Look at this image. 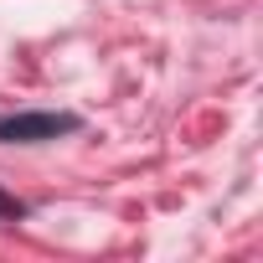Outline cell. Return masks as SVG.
Here are the masks:
<instances>
[{
  "instance_id": "1",
  "label": "cell",
  "mask_w": 263,
  "mask_h": 263,
  "mask_svg": "<svg viewBox=\"0 0 263 263\" xmlns=\"http://www.w3.org/2000/svg\"><path fill=\"white\" fill-rule=\"evenodd\" d=\"M72 129H78L72 114H0V145H42Z\"/></svg>"
},
{
  "instance_id": "2",
  "label": "cell",
  "mask_w": 263,
  "mask_h": 263,
  "mask_svg": "<svg viewBox=\"0 0 263 263\" xmlns=\"http://www.w3.org/2000/svg\"><path fill=\"white\" fill-rule=\"evenodd\" d=\"M0 217H26V201H21V196H11L6 186H0Z\"/></svg>"
}]
</instances>
